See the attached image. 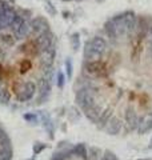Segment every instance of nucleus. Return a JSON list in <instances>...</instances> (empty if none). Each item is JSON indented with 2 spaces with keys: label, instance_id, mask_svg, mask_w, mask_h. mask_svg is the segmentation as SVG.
I'll list each match as a JSON object with an SVG mask.
<instances>
[{
  "label": "nucleus",
  "instance_id": "f257e3e1",
  "mask_svg": "<svg viewBox=\"0 0 152 160\" xmlns=\"http://www.w3.org/2000/svg\"><path fill=\"white\" fill-rule=\"evenodd\" d=\"M75 102L109 136L152 131V16L124 11L87 40Z\"/></svg>",
  "mask_w": 152,
  "mask_h": 160
},
{
  "label": "nucleus",
  "instance_id": "f03ea898",
  "mask_svg": "<svg viewBox=\"0 0 152 160\" xmlns=\"http://www.w3.org/2000/svg\"><path fill=\"white\" fill-rule=\"evenodd\" d=\"M58 39L42 15L0 0V106L12 109L48 102L56 73Z\"/></svg>",
  "mask_w": 152,
  "mask_h": 160
},
{
  "label": "nucleus",
  "instance_id": "20e7f679",
  "mask_svg": "<svg viewBox=\"0 0 152 160\" xmlns=\"http://www.w3.org/2000/svg\"><path fill=\"white\" fill-rule=\"evenodd\" d=\"M0 160H13L12 140L2 122H0Z\"/></svg>",
  "mask_w": 152,
  "mask_h": 160
},
{
  "label": "nucleus",
  "instance_id": "7ed1b4c3",
  "mask_svg": "<svg viewBox=\"0 0 152 160\" xmlns=\"http://www.w3.org/2000/svg\"><path fill=\"white\" fill-rule=\"evenodd\" d=\"M49 160H120L116 153L88 143L64 144L52 153Z\"/></svg>",
  "mask_w": 152,
  "mask_h": 160
},
{
  "label": "nucleus",
  "instance_id": "39448f33",
  "mask_svg": "<svg viewBox=\"0 0 152 160\" xmlns=\"http://www.w3.org/2000/svg\"><path fill=\"white\" fill-rule=\"evenodd\" d=\"M63 2H80V0H63Z\"/></svg>",
  "mask_w": 152,
  "mask_h": 160
}]
</instances>
